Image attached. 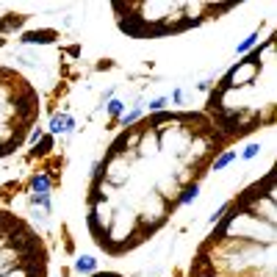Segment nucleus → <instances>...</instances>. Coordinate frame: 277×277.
I'll return each mask as SVG.
<instances>
[{
	"label": "nucleus",
	"mask_w": 277,
	"mask_h": 277,
	"mask_svg": "<svg viewBox=\"0 0 277 277\" xmlns=\"http://www.w3.org/2000/svg\"><path fill=\"white\" fill-rule=\"evenodd\" d=\"M205 116L224 144L275 122V36L239 61L208 97Z\"/></svg>",
	"instance_id": "f257e3e1"
},
{
	"label": "nucleus",
	"mask_w": 277,
	"mask_h": 277,
	"mask_svg": "<svg viewBox=\"0 0 277 277\" xmlns=\"http://www.w3.org/2000/svg\"><path fill=\"white\" fill-rule=\"evenodd\" d=\"M39 114L42 100L33 83L14 67L0 64V158L25 144Z\"/></svg>",
	"instance_id": "f03ea898"
},
{
	"label": "nucleus",
	"mask_w": 277,
	"mask_h": 277,
	"mask_svg": "<svg viewBox=\"0 0 277 277\" xmlns=\"http://www.w3.org/2000/svg\"><path fill=\"white\" fill-rule=\"evenodd\" d=\"M78 269L81 272H92L94 269V258H81V261H78Z\"/></svg>",
	"instance_id": "7ed1b4c3"
}]
</instances>
